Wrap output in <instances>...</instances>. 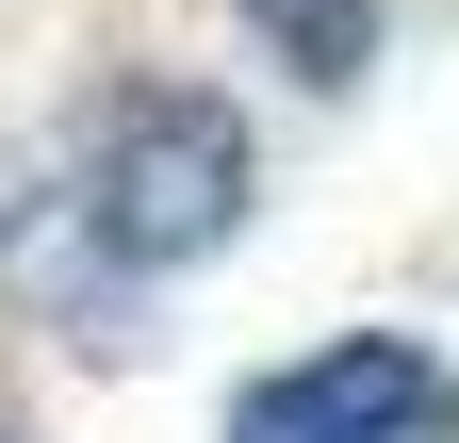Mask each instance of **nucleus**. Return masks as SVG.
Here are the masks:
<instances>
[{
	"instance_id": "nucleus-1",
	"label": "nucleus",
	"mask_w": 459,
	"mask_h": 443,
	"mask_svg": "<svg viewBox=\"0 0 459 443\" xmlns=\"http://www.w3.org/2000/svg\"><path fill=\"white\" fill-rule=\"evenodd\" d=\"M49 230H66L82 280H181L247 230V116L197 83H132L99 99L66 181H49Z\"/></svg>"
},
{
	"instance_id": "nucleus-2",
	"label": "nucleus",
	"mask_w": 459,
	"mask_h": 443,
	"mask_svg": "<svg viewBox=\"0 0 459 443\" xmlns=\"http://www.w3.org/2000/svg\"><path fill=\"white\" fill-rule=\"evenodd\" d=\"M443 427H459V378L411 328H328L230 395V443H443Z\"/></svg>"
},
{
	"instance_id": "nucleus-3",
	"label": "nucleus",
	"mask_w": 459,
	"mask_h": 443,
	"mask_svg": "<svg viewBox=\"0 0 459 443\" xmlns=\"http://www.w3.org/2000/svg\"><path fill=\"white\" fill-rule=\"evenodd\" d=\"M230 17H247L296 83H361L377 66V0H230Z\"/></svg>"
}]
</instances>
